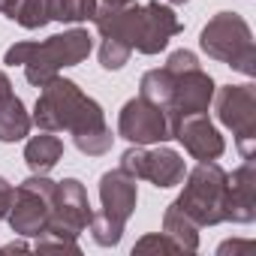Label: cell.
Listing matches in <instances>:
<instances>
[{
	"instance_id": "cell-7",
	"label": "cell",
	"mask_w": 256,
	"mask_h": 256,
	"mask_svg": "<svg viewBox=\"0 0 256 256\" xmlns=\"http://www.w3.org/2000/svg\"><path fill=\"white\" fill-rule=\"evenodd\" d=\"M52 196H54V181L48 175H30L12 190V205H10V229L22 238H40L48 223H52Z\"/></svg>"
},
{
	"instance_id": "cell-26",
	"label": "cell",
	"mask_w": 256,
	"mask_h": 256,
	"mask_svg": "<svg viewBox=\"0 0 256 256\" xmlns=\"http://www.w3.org/2000/svg\"><path fill=\"white\" fill-rule=\"evenodd\" d=\"M16 4H18V0H0V12L10 18V16H12V10H16Z\"/></svg>"
},
{
	"instance_id": "cell-21",
	"label": "cell",
	"mask_w": 256,
	"mask_h": 256,
	"mask_svg": "<svg viewBox=\"0 0 256 256\" xmlns=\"http://www.w3.org/2000/svg\"><path fill=\"white\" fill-rule=\"evenodd\" d=\"M36 250H70V253H82L78 241L72 235H64V232H52L46 229L40 238H36Z\"/></svg>"
},
{
	"instance_id": "cell-17",
	"label": "cell",
	"mask_w": 256,
	"mask_h": 256,
	"mask_svg": "<svg viewBox=\"0 0 256 256\" xmlns=\"http://www.w3.org/2000/svg\"><path fill=\"white\" fill-rule=\"evenodd\" d=\"M163 232H166L181 250H187V253L199 250V226H196L175 202L163 211Z\"/></svg>"
},
{
	"instance_id": "cell-4",
	"label": "cell",
	"mask_w": 256,
	"mask_h": 256,
	"mask_svg": "<svg viewBox=\"0 0 256 256\" xmlns=\"http://www.w3.org/2000/svg\"><path fill=\"white\" fill-rule=\"evenodd\" d=\"M184 190L175 205L202 229L226 223V169L217 160H199L196 169L184 175Z\"/></svg>"
},
{
	"instance_id": "cell-25",
	"label": "cell",
	"mask_w": 256,
	"mask_h": 256,
	"mask_svg": "<svg viewBox=\"0 0 256 256\" xmlns=\"http://www.w3.org/2000/svg\"><path fill=\"white\" fill-rule=\"evenodd\" d=\"M241 247H250V244L247 241H226V244H220L217 253H229V250H241Z\"/></svg>"
},
{
	"instance_id": "cell-23",
	"label": "cell",
	"mask_w": 256,
	"mask_h": 256,
	"mask_svg": "<svg viewBox=\"0 0 256 256\" xmlns=\"http://www.w3.org/2000/svg\"><path fill=\"white\" fill-rule=\"evenodd\" d=\"M12 184L0 175V220H6V214H10V205H12Z\"/></svg>"
},
{
	"instance_id": "cell-10",
	"label": "cell",
	"mask_w": 256,
	"mask_h": 256,
	"mask_svg": "<svg viewBox=\"0 0 256 256\" xmlns=\"http://www.w3.org/2000/svg\"><path fill=\"white\" fill-rule=\"evenodd\" d=\"M118 136L130 145H160L172 139V120L163 106L145 96H133L118 114Z\"/></svg>"
},
{
	"instance_id": "cell-13",
	"label": "cell",
	"mask_w": 256,
	"mask_h": 256,
	"mask_svg": "<svg viewBox=\"0 0 256 256\" xmlns=\"http://www.w3.org/2000/svg\"><path fill=\"white\" fill-rule=\"evenodd\" d=\"M139 202V184L133 175H126L120 166L102 172L100 178V205H102V217L112 220L114 226H126V220L133 217Z\"/></svg>"
},
{
	"instance_id": "cell-6",
	"label": "cell",
	"mask_w": 256,
	"mask_h": 256,
	"mask_svg": "<svg viewBox=\"0 0 256 256\" xmlns=\"http://www.w3.org/2000/svg\"><path fill=\"white\" fill-rule=\"evenodd\" d=\"M166 70L172 72V90H169V106H166L169 120L184 118V114L208 112L217 84L199 66V58L193 52H187V48H178V52L169 54Z\"/></svg>"
},
{
	"instance_id": "cell-27",
	"label": "cell",
	"mask_w": 256,
	"mask_h": 256,
	"mask_svg": "<svg viewBox=\"0 0 256 256\" xmlns=\"http://www.w3.org/2000/svg\"><path fill=\"white\" fill-rule=\"evenodd\" d=\"M96 4H102V6H126V4H133V0H96Z\"/></svg>"
},
{
	"instance_id": "cell-18",
	"label": "cell",
	"mask_w": 256,
	"mask_h": 256,
	"mask_svg": "<svg viewBox=\"0 0 256 256\" xmlns=\"http://www.w3.org/2000/svg\"><path fill=\"white\" fill-rule=\"evenodd\" d=\"M96 6H100L96 0H46L48 22H66V24L90 22Z\"/></svg>"
},
{
	"instance_id": "cell-9",
	"label": "cell",
	"mask_w": 256,
	"mask_h": 256,
	"mask_svg": "<svg viewBox=\"0 0 256 256\" xmlns=\"http://www.w3.org/2000/svg\"><path fill=\"white\" fill-rule=\"evenodd\" d=\"M120 169L133 175L136 181H151L160 190L178 187L187 175V163L178 151L166 148L163 142L154 145H133L120 154Z\"/></svg>"
},
{
	"instance_id": "cell-19",
	"label": "cell",
	"mask_w": 256,
	"mask_h": 256,
	"mask_svg": "<svg viewBox=\"0 0 256 256\" xmlns=\"http://www.w3.org/2000/svg\"><path fill=\"white\" fill-rule=\"evenodd\" d=\"M16 24H22L24 30H40L48 24V12H46V0H18L12 16Z\"/></svg>"
},
{
	"instance_id": "cell-8",
	"label": "cell",
	"mask_w": 256,
	"mask_h": 256,
	"mask_svg": "<svg viewBox=\"0 0 256 256\" xmlns=\"http://www.w3.org/2000/svg\"><path fill=\"white\" fill-rule=\"evenodd\" d=\"M214 112L217 120L232 130L235 145L244 160H253L256 148V88L253 84H226L214 90Z\"/></svg>"
},
{
	"instance_id": "cell-20",
	"label": "cell",
	"mask_w": 256,
	"mask_h": 256,
	"mask_svg": "<svg viewBox=\"0 0 256 256\" xmlns=\"http://www.w3.org/2000/svg\"><path fill=\"white\" fill-rule=\"evenodd\" d=\"M88 232H90V238H94L100 247H118L120 238H124V226H114V223L106 220L102 214H94V217H90Z\"/></svg>"
},
{
	"instance_id": "cell-16",
	"label": "cell",
	"mask_w": 256,
	"mask_h": 256,
	"mask_svg": "<svg viewBox=\"0 0 256 256\" xmlns=\"http://www.w3.org/2000/svg\"><path fill=\"white\" fill-rule=\"evenodd\" d=\"M30 126H34L30 112L24 108V102L16 94L0 102V142H6V145L22 142L24 136H30Z\"/></svg>"
},
{
	"instance_id": "cell-24",
	"label": "cell",
	"mask_w": 256,
	"mask_h": 256,
	"mask_svg": "<svg viewBox=\"0 0 256 256\" xmlns=\"http://www.w3.org/2000/svg\"><path fill=\"white\" fill-rule=\"evenodd\" d=\"M6 96H12V82H10V76L0 70V102H4Z\"/></svg>"
},
{
	"instance_id": "cell-22",
	"label": "cell",
	"mask_w": 256,
	"mask_h": 256,
	"mask_svg": "<svg viewBox=\"0 0 256 256\" xmlns=\"http://www.w3.org/2000/svg\"><path fill=\"white\" fill-rule=\"evenodd\" d=\"M148 250H160V253H181V247L166 235V232H154V235H145L133 244V253H148Z\"/></svg>"
},
{
	"instance_id": "cell-12",
	"label": "cell",
	"mask_w": 256,
	"mask_h": 256,
	"mask_svg": "<svg viewBox=\"0 0 256 256\" xmlns=\"http://www.w3.org/2000/svg\"><path fill=\"white\" fill-rule=\"evenodd\" d=\"M172 139H178L193 160H220L226 151L220 130L211 124V118L205 112L175 118L172 120Z\"/></svg>"
},
{
	"instance_id": "cell-15",
	"label": "cell",
	"mask_w": 256,
	"mask_h": 256,
	"mask_svg": "<svg viewBox=\"0 0 256 256\" xmlns=\"http://www.w3.org/2000/svg\"><path fill=\"white\" fill-rule=\"evenodd\" d=\"M64 157V142L54 136V133H46L40 130V136H34L28 145H24V163L30 166V172L36 175H48L58 160Z\"/></svg>"
},
{
	"instance_id": "cell-1",
	"label": "cell",
	"mask_w": 256,
	"mask_h": 256,
	"mask_svg": "<svg viewBox=\"0 0 256 256\" xmlns=\"http://www.w3.org/2000/svg\"><path fill=\"white\" fill-rule=\"evenodd\" d=\"M94 28L100 34V64L102 70H120L133 52L160 54L172 36L181 34V18L172 6L151 0V4H126V6H96Z\"/></svg>"
},
{
	"instance_id": "cell-28",
	"label": "cell",
	"mask_w": 256,
	"mask_h": 256,
	"mask_svg": "<svg viewBox=\"0 0 256 256\" xmlns=\"http://www.w3.org/2000/svg\"><path fill=\"white\" fill-rule=\"evenodd\" d=\"M169 4H187V0H169Z\"/></svg>"
},
{
	"instance_id": "cell-2",
	"label": "cell",
	"mask_w": 256,
	"mask_h": 256,
	"mask_svg": "<svg viewBox=\"0 0 256 256\" xmlns=\"http://www.w3.org/2000/svg\"><path fill=\"white\" fill-rule=\"evenodd\" d=\"M34 126L46 133H70L76 148L88 157H102L112 151L114 133L106 124V112L102 106L88 96L76 82L54 76L52 82L42 84L34 114H30Z\"/></svg>"
},
{
	"instance_id": "cell-11",
	"label": "cell",
	"mask_w": 256,
	"mask_h": 256,
	"mask_svg": "<svg viewBox=\"0 0 256 256\" xmlns=\"http://www.w3.org/2000/svg\"><path fill=\"white\" fill-rule=\"evenodd\" d=\"M94 217V208L88 202V190L78 178H64L54 181V196H52V232H64L78 238Z\"/></svg>"
},
{
	"instance_id": "cell-3",
	"label": "cell",
	"mask_w": 256,
	"mask_h": 256,
	"mask_svg": "<svg viewBox=\"0 0 256 256\" xmlns=\"http://www.w3.org/2000/svg\"><path fill=\"white\" fill-rule=\"evenodd\" d=\"M94 48V40L84 28H72L64 34H54L42 42H16L6 48L4 64L10 66H24V78L34 88H42L52 82L60 70L82 64Z\"/></svg>"
},
{
	"instance_id": "cell-14",
	"label": "cell",
	"mask_w": 256,
	"mask_h": 256,
	"mask_svg": "<svg viewBox=\"0 0 256 256\" xmlns=\"http://www.w3.org/2000/svg\"><path fill=\"white\" fill-rule=\"evenodd\" d=\"M256 220V166L244 160L232 175L226 172V223Z\"/></svg>"
},
{
	"instance_id": "cell-5",
	"label": "cell",
	"mask_w": 256,
	"mask_h": 256,
	"mask_svg": "<svg viewBox=\"0 0 256 256\" xmlns=\"http://www.w3.org/2000/svg\"><path fill=\"white\" fill-rule=\"evenodd\" d=\"M199 46L211 60H220L244 76H256V42L250 24L238 12H217L199 34Z\"/></svg>"
}]
</instances>
